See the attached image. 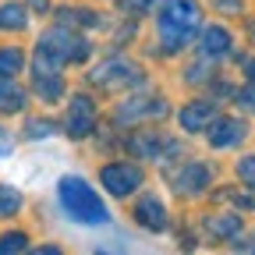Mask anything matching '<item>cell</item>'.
<instances>
[{
  "mask_svg": "<svg viewBox=\"0 0 255 255\" xmlns=\"http://www.w3.org/2000/svg\"><path fill=\"white\" fill-rule=\"evenodd\" d=\"M202 11L195 0H170L159 14V43H163L167 53H177L181 46L191 43V36L199 32Z\"/></svg>",
  "mask_w": 255,
  "mask_h": 255,
  "instance_id": "6da1fadb",
  "label": "cell"
},
{
  "mask_svg": "<svg viewBox=\"0 0 255 255\" xmlns=\"http://www.w3.org/2000/svg\"><path fill=\"white\" fill-rule=\"evenodd\" d=\"M57 199H60V209L68 213L71 220H78V223H92V227H96V223L110 220L103 199L96 195L82 177H60L57 181Z\"/></svg>",
  "mask_w": 255,
  "mask_h": 255,
  "instance_id": "7a4b0ae2",
  "label": "cell"
},
{
  "mask_svg": "<svg viewBox=\"0 0 255 255\" xmlns=\"http://www.w3.org/2000/svg\"><path fill=\"white\" fill-rule=\"evenodd\" d=\"M89 57V43L78 36V32H71L68 25H57L50 32H43L39 39V50H36V60L50 64V68H64V64H82Z\"/></svg>",
  "mask_w": 255,
  "mask_h": 255,
  "instance_id": "3957f363",
  "label": "cell"
},
{
  "mask_svg": "<svg viewBox=\"0 0 255 255\" xmlns=\"http://www.w3.org/2000/svg\"><path fill=\"white\" fill-rule=\"evenodd\" d=\"M100 181L107 184L110 195L124 199V195H131V191L142 184V170H138V167H131V163H110V167H103Z\"/></svg>",
  "mask_w": 255,
  "mask_h": 255,
  "instance_id": "277c9868",
  "label": "cell"
},
{
  "mask_svg": "<svg viewBox=\"0 0 255 255\" xmlns=\"http://www.w3.org/2000/svg\"><path fill=\"white\" fill-rule=\"evenodd\" d=\"M92 82L103 85V89H117V85L142 82V75H138V68H135L131 60H107V64H100V68L92 71Z\"/></svg>",
  "mask_w": 255,
  "mask_h": 255,
  "instance_id": "5b68a950",
  "label": "cell"
},
{
  "mask_svg": "<svg viewBox=\"0 0 255 255\" xmlns=\"http://www.w3.org/2000/svg\"><path fill=\"white\" fill-rule=\"evenodd\" d=\"M92 100L89 96H71V103H68V135L71 138H85L92 131Z\"/></svg>",
  "mask_w": 255,
  "mask_h": 255,
  "instance_id": "8992f818",
  "label": "cell"
},
{
  "mask_svg": "<svg viewBox=\"0 0 255 255\" xmlns=\"http://www.w3.org/2000/svg\"><path fill=\"white\" fill-rule=\"evenodd\" d=\"M149 114H167V103L163 100H145V96H138V100H124L121 107H117V121L121 124H135V121H142V117H149Z\"/></svg>",
  "mask_w": 255,
  "mask_h": 255,
  "instance_id": "52a82bcc",
  "label": "cell"
},
{
  "mask_svg": "<svg viewBox=\"0 0 255 255\" xmlns=\"http://www.w3.org/2000/svg\"><path fill=\"white\" fill-rule=\"evenodd\" d=\"M245 135H248L245 121H231V117H223V121H216V124L209 128V145H213V149H227V145H238Z\"/></svg>",
  "mask_w": 255,
  "mask_h": 255,
  "instance_id": "ba28073f",
  "label": "cell"
},
{
  "mask_svg": "<svg viewBox=\"0 0 255 255\" xmlns=\"http://www.w3.org/2000/svg\"><path fill=\"white\" fill-rule=\"evenodd\" d=\"M213 114H216L213 100H195V103H188L181 110V128H184V131H202V128H209Z\"/></svg>",
  "mask_w": 255,
  "mask_h": 255,
  "instance_id": "9c48e42d",
  "label": "cell"
},
{
  "mask_svg": "<svg viewBox=\"0 0 255 255\" xmlns=\"http://www.w3.org/2000/svg\"><path fill=\"white\" fill-rule=\"evenodd\" d=\"M135 216H138V223L145 231H167V209H163V202H159L156 195H145L142 202H138V209H135Z\"/></svg>",
  "mask_w": 255,
  "mask_h": 255,
  "instance_id": "30bf717a",
  "label": "cell"
},
{
  "mask_svg": "<svg viewBox=\"0 0 255 255\" xmlns=\"http://www.w3.org/2000/svg\"><path fill=\"white\" fill-rule=\"evenodd\" d=\"M206 184H209V167H202V163H191L177 174V188L188 191V195H199Z\"/></svg>",
  "mask_w": 255,
  "mask_h": 255,
  "instance_id": "8fae6325",
  "label": "cell"
},
{
  "mask_svg": "<svg viewBox=\"0 0 255 255\" xmlns=\"http://www.w3.org/2000/svg\"><path fill=\"white\" fill-rule=\"evenodd\" d=\"M167 145H170V142L159 138L156 131H138V135L131 138V152H138V156H145V159H159Z\"/></svg>",
  "mask_w": 255,
  "mask_h": 255,
  "instance_id": "7c38bea8",
  "label": "cell"
},
{
  "mask_svg": "<svg viewBox=\"0 0 255 255\" xmlns=\"http://www.w3.org/2000/svg\"><path fill=\"white\" fill-rule=\"evenodd\" d=\"M202 50H206L209 57L227 53V50H231V32H227V28H220V25L202 28Z\"/></svg>",
  "mask_w": 255,
  "mask_h": 255,
  "instance_id": "4fadbf2b",
  "label": "cell"
},
{
  "mask_svg": "<svg viewBox=\"0 0 255 255\" xmlns=\"http://www.w3.org/2000/svg\"><path fill=\"white\" fill-rule=\"evenodd\" d=\"M21 107H25V92L7 75H0V110H4V114H18Z\"/></svg>",
  "mask_w": 255,
  "mask_h": 255,
  "instance_id": "5bb4252c",
  "label": "cell"
},
{
  "mask_svg": "<svg viewBox=\"0 0 255 255\" xmlns=\"http://www.w3.org/2000/svg\"><path fill=\"white\" fill-rule=\"evenodd\" d=\"M32 89H36L46 103H57L60 92H64V82H60V75H32Z\"/></svg>",
  "mask_w": 255,
  "mask_h": 255,
  "instance_id": "9a60e30c",
  "label": "cell"
},
{
  "mask_svg": "<svg viewBox=\"0 0 255 255\" xmlns=\"http://www.w3.org/2000/svg\"><path fill=\"white\" fill-rule=\"evenodd\" d=\"M206 227L216 234V238H231V234H238L241 231V216H234V213H223V216H213Z\"/></svg>",
  "mask_w": 255,
  "mask_h": 255,
  "instance_id": "2e32d148",
  "label": "cell"
},
{
  "mask_svg": "<svg viewBox=\"0 0 255 255\" xmlns=\"http://www.w3.org/2000/svg\"><path fill=\"white\" fill-rule=\"evenodd\" d=\"M25 11L18 7V4H4L0 7V28H7V32H18V28H25Z\"/></svg>",
  "mask_w": 255,
  "mask_h": 255,
  "instance_id": "e0dca14e",
  "label": "cell"
},
{
  "mask_svg": "<svg viewBox=\"0 0 255 255\" xmlns=\"http://www.w3.org/2000/svg\"><path fill=\"white\" fill-rule=\"evenodd\" d=\"M21 68H25V53L21 50H0V75L14 78Z\"/></svg>",
  "mask_w": 255,
  "mask_h": 255,
  "instance_id": "ac0fdd59",
  "label": "cell"
},
{
  "mask_svg": "<svg viewBox=\"0 0 255 255\" xmlns=\"http://www.w3.org/2000/svg\"><path fill=\"white\" fill-rule=\"evenodd\" d=\"M18 209H21V191L0 184V216H14Z\"/></svg>",
  "mask_w": 255,
  "mask_h": 255,
  "instance_id": "d6986e66",
  "label": "cell"
},
{
  "mask_svg": "<svg viewBox=\"0 0 255 255\" xmlns=\"http://www.w3.org/2000/svg\"><path fill=\"white\" fill-rule=\"evenodd\" d=\"M28 248V238L25 234H4V238H0V255H11V252H25Z\"/></svg>",
  "mask_w": 255,
  "mask_h": 255,
  "instance_id": "ffe728a7",
  "label": "cell"
},
{
  "mask_svg": "<svg viewBox=\"0 0 255 255\" xmlns=\"http://www.w3.org/2000/svg\"><path fill=\"white\" fill-rule=\"evenodd\" d=\"M60 25H96V11H60Z\"/></svg>",
  "mask_w": 255,
  "mask_h": 255,
  "instance_id": "44dd1931",
  "label": "cell"
},
{
  "mask_svg": "<svg viewBox=\"0 0 255 255\" xmlns=\"http://www.w3.org/2000/svg\"><path fill=\"white\" fill-rule=\"evenodd\" d=\"M238 177H241L248 188H255V156H245L241 163H238Z\"/></svg>",
  "mask_w": 255,
  "mask_h": 255,
  "instance_id": "7402d4cb",
  "label": "cell"
},
{
  "mask_svg": "<svg viewBox=\"0 0 255 255\" xmlns=\"http://www.w3.org/2000/svg\"><path fill=\"white\" fill-rule=\"evenodd\" d=\"M117 7L128 14H142L145 7H152V0H117Z\"/></svg>",
  "mask_w": 255,
  "mask_h": 255,
  "instance_id": "603a6c76",
  "label": "cell"
},
{
  "mask_svg": "<svg viewBox=\"0 0 255 255\" xmlns=\"http://www.w3.org/2000/svg\"><path fill=\"white\" fill-rule=\"evenodd\" d=\"M28 135L32 138H46V135H53V124L50 121H32L28 124Z\"/></svg>",
  "mask_w": 255,
  "mask_h": 255,
  "instance_id": "cb8c5ba5",
  "label": "cell"
},
{
  "mask_svg": "<svg viewBox=\"0 0 255 255\" xmlns=\"http://www.w3.org/2000/svg\"><path fill=\"white\" fill-rule=\"evenodd\" d=\"M238 103H241V107H248V110L255 114V82L241 89V96H238Z\"/></svg>",
  "mask_w": 255,
  "mask_h": 255,
  "instance_id": "d4e9b609",
  "label": "cell"
},
{
  "mask_svg": "<svg viewBox=\"0 0 255 255\" xmlns=\"http://www.w3.org/2000/svg\"><path fill=\"white\" fill-rule=\"evenodd\" d=\"M7 152H11V135L4 131V128H0V159H4Z\"/></svg>",
  "mask_w": 255,
  "mask_h": 255,
  "instance_id": "484cf974",
  "label": "cell"
},
{
  "mask_svg": "<svg viewBox=\"0 0 255 255\" xmlns=\"http://www.w3.org/2000/svg\"><path fill=\"white\" fill-rule=\"evenodd\" d=\"M220 7H231V11H241V0H220Z\"/></svg>",
  "mask_w": 255,
  "mask_h": 255,
  "instance_id": "4316f807",
  "label": "cell"
},
{
  "mask_svg": "<svg viewBox=\"0 0 255 255\" xmlns=\"http://www.w3.org/2000/svg\"><path fill=\"white\" fill-rule=\"evenodd\" d=\"M32 7H36V11H46V0H32Z\"/></svg>",
  "mask_w": 255,
  "mask_h": 255,
  "instance_id": "83f0119b",
  "label": "cell"
}]
</instances>
